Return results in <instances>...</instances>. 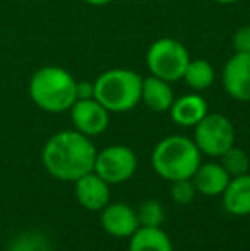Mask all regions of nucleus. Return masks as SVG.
I'll list each match as a JSON object with an SVG mask.
<instances>
[{
  "label": "nucleus",
  "instance_id": "1",
  "mask_svg": "<svg viewBox=\"0 0 250 251\" xmlns=\"http://www.w3.org/2000/svg\"><path fill=\"white\" fill-rule=\"evenodd\" d=\"M96 147L91 137L77 130H62L48 139L41 151V162L50 176L60 181H76L94 169Z\"/></svg>",
  "mask_w": 250,
  "mask_h": 251
},
{
  "label": "nucleus",
  "instance_id": "2",
  "mask_svg": "<svg viewBox=\"0 0 250 251\" xmlns=\"http://www.w3.org/2000/svg\"><path fill=\"white\" fill-rule=\"evenodd\" d=\"M72 74L57 65L38 69L29 80V96L38 108L48 113L69 111L77 101Z\"/></svg>",
  "mask_w": 250,
  "mask_h": 251
},
{
  "label": "nucleus",
  "instance_id": "3",
  "mask_svg": "<svg viewBox=\"0 0 250 251\" xmlns=\"http://www.w3.org/2000/svg\"><path fill=\"white\" fill-rule=\"evenodd\" d=\"M154 173L167 181L192 178L200 166V151L194 139L184 135H170L161 139L151 154Z\"/></svg>",
  "mask_w": 250,
  "mask_h": 251
},
{
  "label": "nucleus",
  "instance_id": "4",
  "mask_svg": "<svg viewBox=\"0 0 250 251\" xmlns=\"http://www.w3.org/2000/svg\"><path fill=\"white\" fill-rule=\"evenodd\" d=\"M142 77L129 69H110L94 80V100L110 113H125L140 102Z\"/></svg>",
  "mask_w": 250,
  "mask_h": 251
},
{
  "label": "nucleus",
  "instance_id": "5",
  "mask_svg": "<svg viewBox=\"0 0 250 251\" xmlns=\"http://www.w3.org/2000/svg\"><path fill=\"white\" fill-rule=\"evenodd\" d=\"M190 62L189 51L178 40L160 38L149 47L146 63L151 75L160 77L167 82L184 79L185 69Z\"/></svg>",
  "mask_w": 250,
  "mask_h": 251
},
{
  "label": "nucleus",
  "instance_id": "6",
  "mask_svg": "<svg viewBox=\"0 0 250 251\" xmlns=\"http://www.w3.org/2000/svg\"><path fill=\"white\" fill-rule=\"evenodd\" d=\"M235 126L221 113H207L194 126V142L200 154L211 157H221L230 147L235 146Z\"/></svg>",
  "mask_w": 250,
  "mask_h": 251
},
{
  "label": "nucleus",
  "instance_id": "7",
  "mask_svg": "<svg viewBox=\"0 0 250 251\" xmlns=\"http://www.w3.org/2000/svg\"><path fill=\"white\" fill-rule=\"evenodd\" d=\"M94 173L108 185H120L136 175L137 155L130 147L115 144L100 151L94 159Z\"/></svg>",
  "mask_w": 250,
  "mask_h": 251
},
{
  "label": "nucleus",
  "instance_id": "8",
  "mask_svg": "<svg viewBox=\"0 0 250 251\" xmlns=\"http://www.w3.org/2000/svg\"><path fill=\"white\" fill-rule=\"evenodd\" d=\"M69 111L76 130L87 137L101 135L110 125V111L94 98L77 100Z\"/></svg>",
  "mask_w": 250,
  "mask_h": 251
},
{
  "label": "nucleus",
  "instance_id": "9",
  "mask_svg": "<svg viewBox=\"0 0 250 251\" xmlns=\"http://www.w3.org/2000/svg\"><path fill=\"white\" fill-rule=\"evenodd\" d=\"M223 87L237 101H250V53H235L223 69Z\"/></svg>",
  "mask_w": 250,
  "mask_h": 251
},
{
  "label": "nucleus",
  "instance_id": "10",
  "mask_svg": "<svg viewBox=\"0 0 250 251\" xmlns=\"http://www.w3.org/2000/svg\"><path fill=\"white\" fill-rule=\"evenodd\" d=\"M100 222L107 234L113 238H130L139 229V219H137L136 208L129 207L122 201L108 203L101 208Z\"/></svg>",
  "mask_w": 250,
  "mask_h": 251
},
{
  "label": "nucleus",
  "instance_id": "11",
  "mask_svg": "<svg viewBox=\"0 0 250 251\" xmlns=\"http://www.w3.org/2000/svg\"><path fill=\"white\" fill-rule=\"evenodd\" d=\"M110 186L101 176L94 171L81 176L74 181V193L76 199L86 210L100 212L110 203Z\"/></svg>",
  "mask_w": 250,
  "mask_h": 251
},
{
  "label": "nucleus",
  "instance_id": "12",
  "mask_svg": "<svg viewBox=\"0 0 250 251\" xmlns=\"http://www.w3.org/2000/svg\"><path fill=\"white\" fill-rule=\"evenodd\" d=\"M190 179H192L197 193L204 197H218L223 195L231 178L220 162H204V164L200 162V166Z\"/></svg>",
  "mask_w": 250,
  "mask_h": 251
},
{
  "label": "nucleus",
  "instance_id": "13",
  "mask_svg": "<svg viewBox=\"0 0 250 251\" xmlns=\"http://www.w3.org/2000/svg\"><path fill=\"white\" fill-rule=\"evenodd\" d=\"M168 111L178 126H195L209 113V109H207V101L202 96L185 94L175 100Z\"/></svg>",
  "mask_w": 250,
  "mask_h": 251
},
{
  "label": "nucleus",
  "instance_id": "14",
  "mask_svg": "<svg viewBox=\"0 0 250 251\" xmlns=\"http://www.w3.org/2000/svg\"><path fill=\"white\" fill-rule=\"evenodd\" d=\"M223 205L231 215H250V173L230 179L223 192Z\"/></svg>",
  "mask_w": 250,
  "mask_h": 251
},
{
  "label": "nucleus",
  "instance_id": "15",
  "mask_svg": "<svg viewBox=\"0 0 250 251\" xmlns=\"http://www.w3.org/2000/svg\"><path fill=\"white\" fill-rule=\"evenodd\" d=\"M140 101L156 113H165L171 108L175 98L170 82L160 79V77L149 75L142 79V91H140Z\"/></svg>",
  "mask_w": 250,
  "mask_h": 251
},
{
  "label": "nucleus",
  "instance_id": "16",
  "mask_svg": "<svg viewBox=\"0 0 250 251\" xmlns=\"http://www.w3.org/2000/svg\"><path fill=\"white\" fill-rule=\"evenodd\" d=\"M129 251H173V243L161 227L139 226L129 238Z\"/></svg>",
  "mask_w": 250,
  "mask_h": 251
},
{
  "label": "nucleus",
  "instance_id": "17",
  "mask_svg": "<svg viewBox=\"0 0 250 251\" xmlns=\"http://www.w3.org/2000/svg\"><path fill=\"white\" fill-rule=\"evenodd\" d=\"M184 79L190 89L204 91L207 87H211V84L214 82V69L204 58L190 60L187 69H185Z\"/></svg>",
  "mask_w": 250,
  "mask_h": 251
},
{
  "label": "nucleus",
  "instance_id": "18",
  "mask_svg": "<svg viewBox=\"0 0 250 251\" xmlns=\"http://www.w3.org/2000/svg\"><path fill=\"white\" fill-rule=\"evenodd\" d=\"M220 164L224 168V171L230 175V178H237V176L247 175L250 171V157L249 154L240 147L233 146L230 147L223 155H221Z\"/></svg>",
  "mask_w": 250,
  "mask_h": 251
},
{
  "label": "nucleus",
  "instance_id": "19",
  "mask_svg": "<svg viewBox=\"0 0 250 251\" xmlns=\"http://www.w3.org/2000/svg\"><path fill=\"white\" fill-rule=\"evenodd\" d=\"M136 212L139 226L144 227H161V224L165 222V207L154 199L142 201Z\"/></svg>",
  "mask_w": 250,
  "mask_h": 251
},
{
  "label": "nucleus",
  "instance_id": "20",
  "mask_svg": "<svg viewBox=\"0 0 250 251\" xmlns=\"http://www.w3.org/2000/svg\"><path fill=\"white\" fill-rule=\"evenodd\" d=\"M10 251H52L48 239L36 232H28L14 239Z\"/></svg>",
  "mask_w": 250,
  "mask_h": 251
},
{
  "label": "nucleus",
  "instance_id": "21",
  "mask_svg": "<svg viewBox=\"0 0 250 251\" xmlns=\"http://www.w3.org/2000/svg\"><path fill=\"white\" fill-rule=\"evenodd\" d=\"M170 193H171V199H173L175 203L189 205V203H192L194 199H195L197 190H195V186H194L192 179L187 178V179H177V181H171Z\"/></svg>",
  "mask_w": 250,
  "mask_h": 251
},
{
  "label": "nucleus",
  "instance_id": "22",
  "mask_svg": "<svg viewBox=\"0 0 250 251\" xmlns=\"http://www.w3.org/2000/svg\"><path fill=\"white\" fill-rule=\"evenodd\" d=\"M235 53H250V26H244L233 34Z\"/></svg>",
  "mask_w": 250,
  "mask_h": 251
},
{
  "label": "nucleus",
  "instance_id": "23",
  "mask_svg": "<svg viewBox=\"0 0 250 251\" xmlns=\"http://www.w3.org/2000/svg\"><path fill=\"white\" fill-rule=\"evenodd\" d=\"M76 98L77 100H91V98H94V82H86V80L76 82Z\"/></svg>",
  "mask_w": 250,
  "mask_h": 251
},
{
  "label": "nucleus",
  "instance_id": "24",
  "mask_svg": "<svg viewBox=\"0 0 250 251\" xmlns=\"http://www.w3.org/2000/svg\"><path fill=\"white\" fill-rule=\"evenodd\" d=\"M86 3H89V5H94V7H101V5H107V3L113 2V0H84Z\"/></svg>",
  "mask_w": 250,
  "mask_h": 251
},
{
  "label": "nucleus",
  "instance_id": "25",
  "mask_svg": "<svg viewBox=\"0 0 250 251\" xmlns=\"http://www.w3.org/2000/svg\"><path fill=\"white\" fill-rule=\"evenodd\" d=\"M218 3H223V5H230V3H235L238 2V0H216Z\"/></svg>",
  "mask_w": 250,
  "mask_h": 251
}]
</instances>
